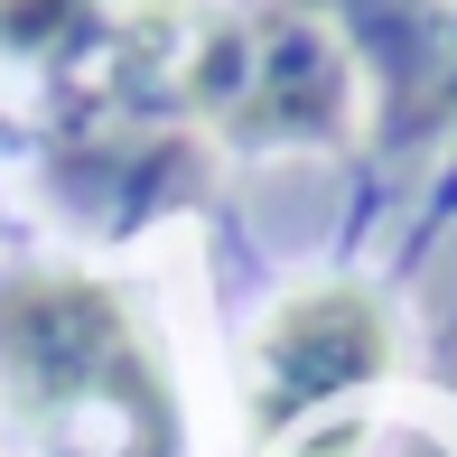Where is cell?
Listing matches in <instances>:
<instances>
[{
    "label": "cell",
    "mask_w": 457,
    "mask_h": 457,
    "mask_svg": "<svg viewBox=\"0 0 457 457\" xmlns=\"http://www.w3.org/2000/svg\"><path fill=\"white\" fill-rule=\"evenodd\" d=\"M0 402L56 457H178V392L131 299L85 271L0 280Z\"/></svg>",
    "instance_id": "obj_1"
},
{
    "label": "cell",
    "mask_w": 457,
    "mask_h": 457,
    "mask_svg": "<svg viewBox=\"0 0 457 457\" xmlns=\"http://www.w3.org/2000/svg\"><path fill=\"white\" fill-rule=\"evenodd\" d=\"M187 103L224 140H327L345 121V37L308 10H234L187 47Z\"/></svg>",
    "instance_id": "obj_2"
},
{
    "label": "cell",
    "mask_w": 457,
    "mask_h": 457,
    "mask_svg": "<svg viewBox=\"0 0 457 457\" xmlns=\"http://www.w3.org/2000/svg\"><path fill=\"white\" fill-rule=\"evenodd\" d=\"M383 364H392V318H383L373 289H355V280L299 289V299H280L271 318H262V337H253V429L280 439V429H299L308 411L364 392Z\"/></svg>",
    "instance_id": "obj_3"
},
{
    "label": "cell",
    "mask_w": 457,
    "mask_h": 457,
    "mask_svg": "<svg viewBox=\"0 0 457 457\" xmlns=\"http://www.w3.org/2000/svg\"><path fill=\"white\" fill-rule=\"evenodd\" d=\"M85 47H103V0H0V56L75 66Z\"/></svg>",
    "instance_id": "obj_4"
}]
</instances>
